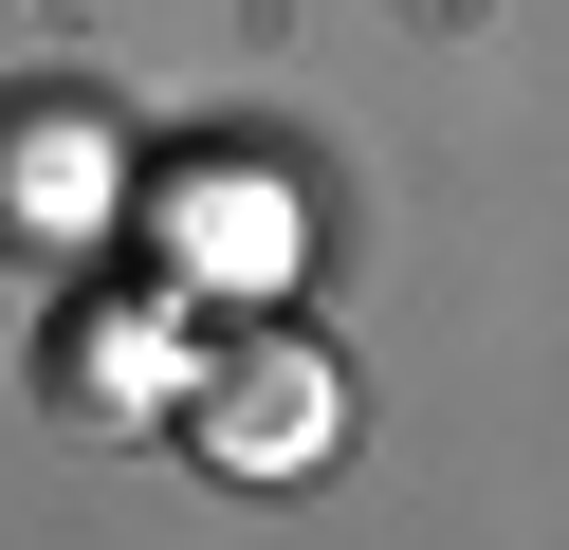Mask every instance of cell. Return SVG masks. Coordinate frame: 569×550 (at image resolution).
I'll return each mask as SVG.
<instances>
[{"mask_svg": "<svg viewBox=\"0 0 569 550\" xmlns=\"http://www.w3.org/2000/svg\"><path fill=\"white\" fill-rule=\"evenodd\" d=\"M166 422L202 440L221 477H312L349 440V367L312 349L295 312H239L221 349H184V386H166Z\"/></svg>", "mask_w": 569, "mask_h": 550, "instance_id": "cell-1", "label": "cell"}, {"mask_svg": "<svg viewBox=\"0 0 569 550\" xmlns=\"http://www.w3.org/2000/svg\"><path fill=\"white\" fill-rule=\"evenodd\" d=\"M38 367H56V422L148 440V422H166V386H184V276H166V257L74 276V293H56V330H38Z\"/></svg>", "mask_w": 569, "mask_h": 550, "instance_id": "cell-2", "label": "cell"}, {"mask_svg": "<svg viewBox=\"0 0 569 550\" xmlns=\"http://www.w3.org/2000/svg\"><path fill=\"white\" fill-rule=\"evenodd\" d=\"M184 257H202V276H258V257H276V202H258V183H202Z\"/></svg>", "mask_w": 569, "mask_h": 550, "instance_id": "cell-3", "label": "cell"}, {"mask_svg": "<svg viewBox=\"0 0 569 550\" xmlns=\"http://www.w3.org/2000/svg\"><path fill=\"white\" fill-rule=\"evenodd\" d=\"M0 183H38V202H92V129H38V147H0Z\"/></svg>", "mask_w": 569, "mask_h": 550, "instance_id": "cell-4", "label": "cell"}]
</instances>
